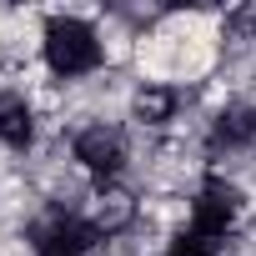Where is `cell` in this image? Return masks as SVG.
<instances>
[{
  "instance_id": "obj_1",
  "label": "cell",
  "mask_w": 256,
  "mask_h": 256,
  "mask_svg": "<svg viewBox=\"0 0 256 256\" xmlns=\"http://www.w3.org/2000/svg\"><path fill=\"white\" fill-rule=\"evenodd\" d=\"M46 60L56 76H86L100 66V40L86 20H70V16H56L46 26Z\"/></svg>"
},
{
  "instance_id": "obj_2",
  "label": "cell",
  "mask_w": 256,
  "mask_h": 256,
  "mask_svg": "<svg viewBox=\"0 0 256 256\" xmlns=\"http://www.w3.org/2000/svg\"><path fill=\"white\" fill-rule=\"evenodd\" d=\"M30 241H36V256H86L100 236L86 226V216H66V211H50L30 226Z\"/></svg>"
},
{
  "instance_id": "obj_3",
  "label": "cell",
  "mask_w": 256,
  "mask_h": 256,
  "mask_svg": "<svg viewBox=\"0 0 256 256\" xmlns=\"http://www.w3.org/2000/svg\"><path fill=\"white\" fill-rule=\"evenodd\" d=\"M236 191L231 186H221V181H206V191L196 196V211H191V231L196 236H206V241H221L226 231H231V221H236Z\"/></svg>"
},
{
  "instance_id": "obj_4",
  "label": "cell",
  "mask_w": 256,
  "mask_h": 256,
  "mask_svg": "<svg viewBox=\"0 0 256 256\" xmlns=\"http://www.w3.org/2000/svg\"><path fill=\"white\" fill-rule=\"evenodd\" d=\"M76 161L90 166L96 176H116L120 161H126V136L116 126H90V131L76 136Z\"/></svg>"
},
{
  "instance_id": "obj_5",
  "label": "cell",
  "mask_w": 256,
  "mask_h": 256,
  "mask_svg": "<svg viewBox=\"0 0 256 256\" xmlns=\"http://www.w3.org/2000/svg\"><path fill=\"white\" fill-rule=\"evenodd\" d=\"M131 216H136V201L126 196L120 186H100V191L90 196V206H86V226H90L96 236L126 231V226H131Z\"/></svg>"
},
{
  "instance_id": "obj_6",
  "label": "cell",
  "mask_w": 256,
  "mask_h": 256,
  "mask_svg": "<svg viewBox=\"0 0 256 256\" xmlns=\"http://www.w3.org/2000/svg\"><path fill=\"white\" fill-rule=\"evenodd\" d=\"M30 136H36L30 106L20 96H0V141L6 146H30Z\"/></svg>"
},
{
  "instance_id": "obj_7",
  "label": "cell",
  "mask_w": 256,
  "mask_h": 256,
  "mask_svg": "<svg viewBox=\"0 0 256 256\" xmlns=\"http://www.w3.org/2000/svg\"><path fill=\"white\" fill-rule=\"evenodd\" d=\"M211 141L216 146H251L256 141V110H221Z\"/></svg>"
},
{
  "instance_id": "obj_8",
  "label": "cell",
  "mask_w": 256,
  "mask_h": 256,
  "mask_svg": "<svg viewBox=\"0 0 256 256\" xmlns=\"http://www.w3.org/2000/svg\"><path fill=\"white\" fill-rule=\"evenodd\" d=\"M171 110H176V90H166V86H146V90H136V120L161 126V120H171Z\"/></svg>"
},
{
  "instance_id": "obj_9",
  "label": "cell",
  "mask_w": 256,
  "mask_h": 256,
  "mask_svg": "<svg viewBox=\"0 0 256 256\" xmlns=\"http://www.w3.org/2000/svg\"><path fill=\"white\" fill-rule=\"evenodd\" d=\"M166 256H216V241H206V236L186 231V236H176V246H171Z\"/></svg>"
}]
</instances>
